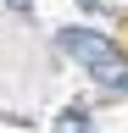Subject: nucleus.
Here are the masks:
<instances>
[{
    "instance_id": "nucleus-4",
    "label": "nucleus",
    "mask_w": 128,
    "mask_h": 133,
    "mask_svg": "<svg viewBox=\"0 0 128 133\" xmlns=\"http://www.w3.org/2000/svg\"><path fill=\"white\" fill-rule=\"evenodd\" d=\"M78 6H95V0H78Z\"/></svg>"
},
{
    "instance_id": "nucleus-2",
    "label": "nucleus",
    "mask_w": 128,
    "mask_h": 133,
    "mask_svg": "<svg viewBox=\"0 0 128 133\" xmlns=\"http://www.w3.org/2000/svg\"><path fill=\"white\" fill-rule=\"evenodd\" d=\"M50 133H95V122H89L78 105H67V111L56 116V128H50Z\"/></svg>"
},
{
    "instance_id": "nucleus-1",
    "label": "nucleus",
    "mask_w": 128,
    "mask_h": 133,
    "mask_svg": "<svg viewBox=\"0 0 128 133\" xmlns=\"http://www.w3.org/2000/svg\"><path fill=\"white\" fill-rule=\"evenodd\" d=\"M56 50L72 56L95 83H100V89L128 94V56L106 39V33H95V28H61V33H56Z\"/></svg>"
},
{
    "instance_id": "nucleus-3",
    "label": "nucleus",
    "mask_w": 128,
    "mask_h": 133,
    "mask_svg": "<svg viewBox=\"0 0 128 133\" xmlns=\"http://www.w3.org/2000/svg\"><path fill=\"white\" fill-rule=\"evenodd\" d=\"M6 6H11V11H34V0H6Z\"/></svg>"
}]
</instances>
